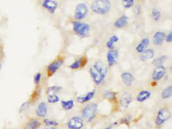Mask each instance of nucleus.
I'll list each match as a JSON object with an SVG mask.
<instances>
[{"instance_id":"obj_1","label":"nucleus","mask_w":172,"mask_h":129,"mask_svg":"<svg viewBox=\"0 0 172 129\" xmlns=\"http://www.w3.org/2000/svg\"><path fill=\"white\" fill-rule=\"evenodd\" d=\"M90 74L95 83L97 85H100L105 78L107 69L102 62H95L90 68Z\"/></svg>"},{"instance_id":"obj_2","label":"nucleus","mask_w":172,"mask_h":129,"mask_svg":"<svg viewBox=\"0 0 172 129\" xmlns=\"http://www.w3.org/2000/svg\"><path fill=\"white\" fill-rule=\"evenodd\" d=\"M90 8L93 13L104 15L110 11L111 3L109 0H95L91 4Z\"/></svg>"},{"instance_id":"obj_3","label":"nucleus","mask_w":172,"mask_h":129,"mask_svg":"<svg viewBox=\"0 0 172 129\" xmlns=\"http://www.w3.org/2000/svg\"><path fill=\"white\" fill-rule=\"evenodd\" d=\"M73 30L79 37L85 38L90 34V26L86 23L74 21L73 23Z\"/></svg>"},{"instance_id":"obj_4","label":"nucleus","mask_w":172,"mask_h":129,"mask_svg":"<svg viewBox=\"0 0 172 129\" xmlns=\"http://www.w3.org/2000/svg\"><path fill=\"white\" fill-rule=\"evenodd\" d=\"M64 62V60L62 57H58L56 60L51 63L50 64L47 66L46 69V73L47 76L48 78L51 77L57 72L62 66L63 65Z\"/></svg>"},{"instance_id":"obj_5","label":"nucleus","mask_w":172,"mask_h":129,"mask_svg":"<svg viewBox=\"0 0 172 129\" xmlns=\"http://www.w3.org/2000/svg\"><path fill=\"white\" fill-rule=\"evenodd\" d=\"M97 111V105L92 103L87 105L82 111V117L87 121H91L95 116Z\"/></svg>"},{"instance_id":"obj_6","label":"nucleus","mask_w":172,"mask_h":129,"mask_svg":"<svg viewBox=\"0 0 172 129\" xmlns=\"http://www.w3.org/2000/svg\"><path fill=\"white\" fill-rule=\"evenodd\" d=\"M88 8L86 4L84 3H80L78 5L74 12V18L76 20H82L86 17L87 15Z\"/></svg>"},{"instance_id":"obj_7","label":"nucleus","mask_w":172,"mask_h":129,"mask_svg":"<svg viewBox=\"0 0 172 129\" xmlns=\"http://www.w3.org/2000/svg\"><path fill=\"white\" fill-rule=\"evenodd\" d=\"M171 117V113L167 108H162L158 111L156 117V124L158 126H160L168 120Z\"/></svg>"},{"instance_id":"obj_8","label":"nucleus","mask_w":172,"mask_h":129,"mask_svg":"<svg viewBox=\"0 0 172 129\" xmlns=\"http://www.w3.org/2000/svg\"><path fill=\"white\" fill-rule=\"evenodd\" d=\"M42 5L49 13L54 14L58 8V3L57 0H43Z\"/></svg>"},{"instance_id":"obj_9","label":"nucleus","mask_w":172,"mask_h":129,"mask_svg":"<svg viewBox=\"0 0 172 129\" xmlns=\"http://www.w3.org/2000/svg\"><path fill=\"white\" fill-rule=\"evenodd\" d=\"M41 125V120L37 118H33L28 119L22 127V129H39Z\"/></svg>"},{"instance_id":"obj_10","label":"nucleus","mask_w":172,"mask_h":129,"mask_svg":"<svg viewBox=\"0 0 172 129\" xmlns=\"http://www.w3.org/2000/svg\"><path fill=\"white\" fill-rule=\"evenodd\" d=\"M68 127L69 129H81L83 126V120L80 117H72L68 123Z\"/></svg>"},{"instance_id":"obj_11","label":"nucleus","mask_w":172,"mask_h":129,"mask_svg":"<svg viewBox=\"0 0 172 129\" xmlns=\"http://www.w3.org/2000/svg\"><path fill=\"white\" fill-rule=\"evenodd\" d=\"M47 104L46 102L42 101L39 103L35 110V113L39 118H44L47 114Z\"/></svg>"},{"instance_id":"obj_12","label":"nucleus","mask_w":172,"mask_h":129,"mask_svg":"<svg viewBox=\"0 0 172 129\" xmlns=\"http://www.w3.org/2000/svg\"><path fill=\"white\" fill-rule=\"evenodd\" d=\"M119 53L117 50L111 49L108 51L107 56L108 62L110 66H112L117 63L118 61Z\"/></svg>"},{"instance_id":"obj_13","label":"nucleus","mask_w":172,"mask_h":129,"mask_svg":"<svg viewBox=\"0 0 172 129\" xmlns=\"http://www.w3.org/2000/svg\"><path fill=\"white\" fill-rule=\"evenodd\" d=\"M165 68L163 66L156 67L153 71L152 75L153 79L155 81H158L161 79L165 74Z\"/></svg>"},{"instance_id":"obj_14","label":"nucleus","mask_w":172,"mask_h":129,"mask_svg":"<svg viewBox=\"0 0 172 129\" xmlns=\"http://www.w3.org/2000/svg\"><path fill=\"white\" fill-rule=\"evenodd\" d=\"M166 38V34L162 31H157L153 36V44L156 46H160L163 44Z\"/></svg>"},{"instance_id":"obj_15","label":"nucleus","mask_w":172,"mask_h":129,"mask_svg":"<svg viewBox=\"0 0 172 129\" xmlns=\"http://www.w3.org/2000/svg\"><path fill=\"white\" fill-rule=\"evenodd\" d=\"M132 96L128 92H125L122 96L120 99V104L123 108H127L132 101Z\"/></svg>"},{"instance_id":"obj_16","label":"nucleus","mask_w":172,"mask_h":129,"mask_svg":"<svg viewBox=\"0 0 172 129\" xmlns=\"http://www.w3.org/2000/svg\"><path fill=\"white\" fill-rule=\"evenodd\" d=\"M128 22V18L125 15H122L114 23V26L117 29L124 28L127 25Z\"/></svg>"},{"instance_id":"obj_17","label":"nucleus","mask_w":172,"mask_h":129,"mask_svg":"<svg viewBox=\"0 0 172 129\" xmlns=\"http://www.w3.org/2000/svg\"><path fill=\"white\" fill-rule=\"evenodd\" d=\"M149 39L148 38H144L139 43L136 48L137 53H142L145 51L149 46Z\"/></svg>"},{"instance_id":"obj_18","label":"nucleus","mask_w":172,"mask_h":129,"mask_svg":"<svg viewBox=\"0 0 172 129\" xmlns=\"http://www.w3.org/2000/svg\"><path fill=\"white\" fill-rule=\"evenodd\" d=\"M95 90H93L92 91L88 92V93L86 94L85 95L79 96L77 97V100L78 103H86L93 98V96H95Z\"/></svg>"},{"instance_id":"obj_19","label":"nucleus","mask_w":172,"mask_h":129,"mask_svg":"<svg viewBox=\"0 0 172 129\" xmlns=\"http://www.w3.org/2000/svg\"><path fill=\"white\" fill-rule=\"evenodd\" d=\"M87 60L85 58H80L78 59L75 62L72 63L70 66V68L73 70H76L80 68L83 67L85 65L86 63Z\"/></svg>"},{"instance_id":"obj_20","label":"nucleus","mask_w":172,"mask_h":129,"mask_svg":"<svg viewBox=\"0 0 172 129\" xmlns=\"http://www.w3.org/2000/svg\"><path fill=\"white\" fill-rule=\"evenodd\" d=\"M123 83L128 86H131L134 80V78L132 75L129 72H124L121 75Z\"/></svg>"},{"instance_id":"obj_21","label":"nucleus","mask_w":172,"mask_h":129,"mask_svg":"<svg viewBox=\"0 0 172 129\" xmlns=\"http://www.w3.org/2000/svg\"><path fill=\"white\" fill-rule=\"evenodd\" d=\"M155 52L152 49H148L146 50L142 53V55L140 56V60L142 61H145L151 59L154 57Z\"/></svg>"},{"instance_id":"obj_22","label":"nucleus","mask_w":172,"mask_h":129,"mask_svg":"<svg viewBox=\"0 0 172 129\" xmlns=\"http://www.w3.org/2000/svg\"><path fill=\"white\" fill-rule=\"evenodd\" d=\"M150 17L151 20L155 22H158L160 21L162 17L161 11L158 9L153 8L150 12Z\"/></svg>"},{"instance_id":"obj_23","label":"nucleus","mask_w":172,"mask_h":129,"mask_svg":"<svg viewBox=\"0 0 172 129\" xmlns=\"http://www.w3.org/2000/svg\"><path fill=\"white\" fill-rule=\"evenodd\" d=\"M151 95L150 92L148 91H142L139 93L137 96V100L138 102H143L149 98Z\"/></svg>"},{"instance_id":"obj_24","label":"nucleus","mask_w":172,"mask_h":129,"mask_svg":"<svg viewBox=\"0 0 172 129\" xmlns=\"http://www.w3.org/2000/svg\"><path fill=\"white\" fill-rule=\"evenodd\" d=\"M74 101L73 100H62L61 101V105L64 110H71L74 106Z\"/></svg>"},{"instance_id":"obj_25","label":"nucleus","mask_w":172,"mask_h":129,"mask_svg":"<svg viewBox=\"0 0 172 129\" xmlns=\"http://www.w3.org/2000/svg\"><path fill=\"white\" fill-rule=\"evenodd\" d=\"M167 58H168L167 56H163L159 57L158 58L155 59L153 61L152 63H153V65L156 66V67H158V66H163V64L167 61Z\"/></svg>"},{"instance_id":"obj_26","label":"nucleus","mask_w":172,"mask_h":129,"mask_svg":"<svg viewBox=\"0 0 172 129\" xmlns=\"http://www.w3.org/2000/svg\"><path fill=\"white\" fill-rule=\"evenodd\" d=\"M172 87L171 85L167 87L162 92V97L163 99H167L172 96Z\"/></svg>"},{"instance_id":"obj_27","label":"nucleus","mask_w":172,"mask_h":129,"mask_svg":"<svg viewBox=\"0 0 172 129\" xmlns=\"http://www.w3.org/2000/svg\"><path fill=\"white\" fill-rule=\"evenodd\" d=\"M62 90V88L61 87L58 86H54L49 87L47 89V94H55L57 92H60Z\"/></svg>"},{"instance_id":"obj_28","label":"nucleus","mask_w":172,"mask_h":129,"mask_svg":"<svg viewBox=\"0 0 172 129\" xmlns=\"http://www.w3.org/2000/svg\"><path fill=\"white\" fill-rule=\"evenodd\" d=\"M60 100V98L56 94H49L47 97V100L49 103H58Z\"/></svg>"},{"instance_id":"obj_29","label":"nucleus","mask_w":172,"mask_h":129,"mask_svg":"<svg viewBox=\"0 0 172 129\" xmlns=\"http://www.w3.org/2000/svg\"><path fill=\"white\" fill-rule=\"evenodd\" d=\"M122 4L125 9H129L134 5V0H123Z\"/></svg>"},{"instance_id":"obj_30","label":"nucleus","mask_w":172,"mask_h":129,"mask_svg":"<svg viewBox=\"0 0 172 129\" xmlns=\"http://www.w3.org/2000/svg\"><path fill=\"white\" fill-rule=\"evenodd\" d=\"M44 124L47 126H52V127H55L58 125V123L56 120H52L48 118H46L44 120Z\"/></svg>"},{"instance_id":"obj_31","label":"nucleus","mask_w":172,"mask_h":129,"mask_svg":"<svg viewBox=\"0 0 172 129\" xmlns=\"http://www.w3.org/2000/svg\"><path fill=\"white\" fill-rule=\"evenodd\" d=\"M42 73L41 72H37L35 74L34 76V83L35 85H38L41 82V79H42Z\"/></svg>"},{"instance_id":"obj_32","label":"nucleus","mask_w":172,"mask_h":129,"mask_svg":"<svg viewBox=\"0 0 172 129\" xmlns=\"http://www.w3.org/2000/svg\"><path fill=\"white\" fill-rule=\"evenodd\" d=\"M105 97L108 99H113L115 97V94L114 92L107 91L105 93Z\"/></svg>"},{"instance_id":"obj_33","label":"nucleus","mask_w":172,"mask_h":129,"mask_svg":"<svg viewBox=\"0 0 172 129\" xmlns=\"http://www.w3.org/2000/svg\"><path fill=\"white\" fill-rule=\"evenodd\" d=\"M28 102H26V103H23V104H22L20 108H19V113H22L23 111L27 110V108H28Z\"/></svg>"},{"instance_id":"obj_34","label":"nucleus","mask_w":172,"mask_h":129,"mask_svg":"<svg viewBox=\"0 0 172 129\" xmlns=\"http://www.w3.org/2000/svg\"><path fill=\"white\" fill-rule=\"evenodd\" d=\"M118 41H119V37H118V36H112L109 39V41H111V43H112L114 44L115 43L118 42Z\"/></svg>"},{"instance_id":"obj_35","label":"nucleus","mask_w":172,"mask_h":129,"mask_svg":"<svg viewBox=\"0 0 172 129\" xmlns=\"http://www.w3.org/2000/svg\"><path fill=\"white\" fill-rule=\"evenodd\" d=\"M166 39L167 43H171L172 41V33L170 32L167 36H166Z\"/></svg>"},{"instance_id":"obj_36","label":"nucleus","mask_w":172,"mask_h":129,"mask_svg":"<svg viewBox=\"0 0 172 129\" xmlns=\"http://www.w3.org/2000/svg\"><path fill=\"white\" fill-rule=\"evenodd\" d=\"M58 129L54 127H47L45 129Z\"/></svg>"},{"instance_id":"obj_37","label":"nucleus","mask_w":172,"mask_h":129,"mask_svg":"<svg viewBox=\"0 0 172 129\" xmlns=\"http://www.w3.org/2000/svg\"><path fill=\"white\" fill-rule=\"evenodd\" d=\"M112 129V126H109V127H108L107 128H106L105 129Z\"/></svg>"},{"instance_id":"obj_38","label":"nucleus","mask_w":172,"mask_h":129,"mask_svg":"<svg viewBox=\"0 0 172 129\" xmlns=\"http://www.w3.org/2000/svg\"><path fill=\"white\" fill-rule=\"evenodd\" d=\"M1 43H0V51H1Z\"/></svg>"},{"instance_id":"obj_39","label":"nucleus","mask_w":172,"mask_h":129,"mask_svg":"<svg viewBox=\"0 0 172 129\" xmlns=\"http://www.w3.org/2000/svg\"><path fill=\"white\" fill-rule=\"evenodd\" d=\"M1 64H0V69H1Z\"/></svg>"}]
</instances>
